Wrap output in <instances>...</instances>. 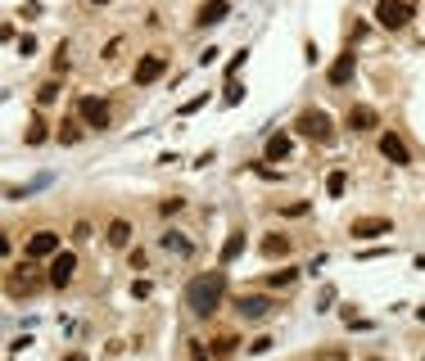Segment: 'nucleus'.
Here are the masks:
<instances>
[{
    "label": "nucleus",
    "instance_id": "1",
    "mask_svg": "<svg viewBox=\"0 0 425 361\" xmlns=\"http://www.w3.org/2000/svg\"><path fill=\"white\" fill-rule=\"evenodd\" d=\"M222 294H227V276H222V271H204V276L190 280V289H185V303H190L195 316L208 321V316L222 307Z\"/></svg>",
    "mask_w": 425,
    "mask_h": 361
},
{
    "label": "nucleus",
    "instance_id": "2",
    "mask_svg": "<svg viewBox=\"0 0 425 361\" xmlns=\"http://www.w3.org/2000/svg\"><path fill=\"white\" fill-rule=\"evenodd\" d=\"M294 131L308 135V140H321V145L335 140V127H330V118L321 113V109H303V113L294 118Z\"/></svg>",
    "mask_w": 425,
    "mask_h": 361
},
{
    "label": "nucleus",
    "instance_id": "3",
    "mask_svg": "<svg viewBox=\"0 0 425 361\" xmlns=\"http://www.w3.org/2000/svg\"><path fill=\"white\" fill-rule=\"evenodd\" d=\"M77 118L86 122V127L104 131L109 122H114V104H109V99H99V95H82V99H77Z\"/></svg>",
    "mask_w": 425,
    "mask_h": 361
},
{
    "label": "nucleus",
    "instance_id": "4",
    "mask_svg": "<svg viewBox=\"0 0 425 361\" xmlns=\"http://www.w3.org/2000/svg\"><path fill=\"white\" fill-rule=\"evenodd\" d=\"M376 23H380V28H407V23H411V5H407V0H376Z\"/></svg>",
    "mask_w": 425,
    "mask_h": 361
},
{
    "label": "nucleus",
    "instance_id": "5",
    "mask_svg": "<svg viewBox=\"0 0 425 361\" xmlns=\"http://www.w3.org/2000/svg\"><path fill=\"white\" fill-rule=\"evenodd\" d=\"M72 271H77V253H55V262H50V284H55V289H64V284L72 280Z\"/></svg>",
    "mask_w": 425,
    "mask_h": 361
},
{
    "label": "nucleus",
    "instance_id": "6",
    "mask_svg": "<svg viewBox=\"0 0 425 361\" xmlns=\"http://www.w3.org/2000/svg\"><path fill=\"white\" fill-rule=\"evenodd\" d=\"M380 154L389 158V163H398V167H407V163H411V149L403 145V135H394V131H384V135H380Z\"/></svg>",
    "mask_w": 425,
    "mask_h": 361
},
{
    "label": "nucleus",
    "instance_id": "7",
    "mask_svg": "<svg viewBox=\"0 0 425 361\" xmlns=\"http://www.w3.org/2000/svg\"><path fill=\"white\" fill-rule=\"evenodd\" d=\"M163 59H158V55H145V59H136V72H131V82L136 86H149V82H158V77H163Z\"/></svg>",
    "mask_w": 425,
    "mask_h": 361
},
{
    "label": "nucleus",
    "instance_id": "8",
    "mask_svg": "<svg viewBox=\"0 0 425 361\" xmlns=\"http://www.w3.org/2000/svg\"><path fill=\"white\" fill-rule=\"evenodd\" d=\"M353 72H357V55H353V50H344V55H340V59H335V64H330L326 82H330V86H344L348 77H353Z\"/></svg>",
    "mask_w": 425,
    "mask_h": 361
},
{
    "label": "nucleus",
    "instance_id": "9",
    "mask_svg": "<svg viewBox=\"0 0 425 361\" xmlns=\"http://www.w3.org/2000/svg\"><path fill=\"white\" fill-rule=\"evenodd\" d=\"M235 307H240V316H244V321H262L276 303H271V298H262V294H249V298H240Z\"/></svg>",
    "mask_w": 425,
    "mask_h": 361
},
{
    "label": "nucleus",
    "instance_id": "10",
    "mask_svg": "<svg viewBox=\"0 0 425 361\" xmlns=\"http://www.w3.org/2000/svg\"><path fill=\"white\" fill-rule=\"evenodd\" d=\"M50 253H59V235L55 231H36L28 240V257H50Z\"/></svg>",
    "mask_w": 425,
    "mask_h": 361
},
{
    "label": "nucleus",
    "instance_id": "11",
    "mask_svg": "<svg viewBox=\"0 0 425 361\" xmlns=\"http://www.w3.org/2000/svg\"><path fill=\"white\" fill-rule=\"evenodd\" d=\"M394 221L389 217H362V221H353V240H376V235H384Z\"/></svg>",
    "mask_w": 425,
    "mask_h": 361
},
{
    "label": "nucleus",
    "instance_id": "12",
    "mask_svg": "<svg viewBox=\"0 0 425 361\" xmlns=\"http://www.w3.org/2000/svg\"><path fill=\"white\" fill-rule=\"evenodd\" d=\"M104 244L109 248H127L131 244V221L127 217H114V221H109V231H104Z\"/></svg>",
    "mask_w": 425,
    "mask_h": 361
},
{
    "label": "nucleus",
    "instance_id": "13",
    "mask_svg": "<svg viewBox=\"0 0 425 361\" xmlns=\"http://www.w3.org/2000/svg\"><path fill=\"white\" fill-rule=\"evenodd\" d=\"M376 109H367V104H357V109H348V131H376Z\"/></svg>",
    "mask_w": 425,
    "mask_h": 361
},
{
    "label": "nucleus",
    "instance_id": "14",
    "mask_svg": "<svg viewBox=\"0 0 425 361\" xmlns=\"http://www.w3.org/2000/svg\"><path fill=\"white\" fill-rule=\"evenodd\" d=\"M231 14V5H227V0H208V5L204 9H199V28H212V23H222V18H227Z\"/></svg>",
    "mask_w": 425,
    "mask_h": 361
},
{
    "label": "nucleus",
    "instance_id": "15",
    "mask_svg": "<svg viewBox=\"0 0 425 361\" xmlns=\"http://www.w3.org/2000/svg\"><path fill=\"white\" fill-rule=\"evenodd\" d=\"M290 135H285V131H276V135H267V145H262V158H267V163H276V158H285V154H290Z\"/></svg>",
    "mask_w": 425,
    "mask_h": 361
},
{
    "label": "nucleus",
    "instance_id": "16",
    "mask_svg": "<svg viewBox=\"0 0 425 361\" xmlns=\"http://www.w3.org/2000/svg\"><path fill=\"white\" fill-rule=\"evenodd\" d=\"M163 248H168V253H177V257H195V244L185 240L181 231H163Z\"/></svg>",
    "mask_w": 425,
    "mask_h": 361
},
{
    "label": "nucleus",
    "instance_id": "17",
    "mask_svg": "<svg viewBox=\"0 0 425 361\" xmlns=\"http://www.w3.org/2000/svg\"><path fill=\"white\" fill-rule=\"evenodd\" d=\"M240 253H244V231H231L217 257H222V262H235V257H240Z\"/></svg>",
    "mask_w": 425,
    "mask_h": 361
},
{
    "label": "nucleus",
    "instance_id": "18",
    "mask_svg": "<svg viewBox=\"0 0 425 361\" xmlns=\"http://www.w3.org/2000/svg\"><path fill=\"white\" fill-rule=\"evenodd\" d=\"M262 253H267V257H285V253H290V240H285V235H276V231L262 235Z\"/></svg>",
    "mask_w": 425,
    "mask_h": 361
},
{
    "label": "nucleus",
    "instance_id": "19",
    "mask_svg": "<svg viewBox=\"0 0 425 361\" xmlns=\"http://www.w3.org/2000/svg\"><path fill=\"white\" fill-rule=\"evenodd\" d=\"M344 190H348V172H330V177H326V194L344 199Z\"/></svg>",
    "mask_w": 425,
    "mask_h": 361
},
{
    "label": "nucleus",
    "instance_id": "20",
    "mask_svg": "<svg viewBox=\"0 0 425 361\" xmlns=\"http://www.w3.org/2000/svg\"><path fill=\"white\" fill-rule=\"evenodd\" d=\"M59 140H64V145H77V140H82V122H59Z\"/></svg>",
    "mask_w": 425,
    "mask_h": 361
},
{
    "label": "nucleus",
    "instance_id": "21",
    "mask_svg": "<svg viewBox=\"0 0 425 361\" xmlns=\"http://www.w3.org/2000/svg\"><path fill=\"white\" fill-rule=\"evenodd\" d=\"M23 140H28V145H41V140H45V122H41V118H32V122H28V131H23Z\"/></svg>",
    "mask_w": 425,
    "mask_h": 361
},
{
    "label": "nucleus",
    "instance_id": "22",
    "mask_svg": "<svg viewBox=\"0 0 425 361\" xmlns=\"http://www.w3.org/2000/svg\"><path fill=\"white\" fill-rule=\"evenodd\" d=\"M240 99H244V86L231 77V82H227V91H222V104H240Z\"/></svg>",
    "mask_w": 425,
    "mask_h": 361
},
{
    "label": "nucleus",
    "instance_id": "23",
    "mask_svg": "<svg viewBox=\"0 0 425 361\" xmlns=\"http://www.w3.org/2000/svg\"><path fill=\"white\" fill-rule=\"evenodd\" d=\"M312 361H348V352H344V348H317Z\"/></svg>",
    "mask_w": 425,
    "mask_h": 361
},
{
    "label": "nucleus",
    "instance_id": "24",
    "mask_svg": "<svg viewBox=\"0 0 425 361\" xmlns=\"http://www.w3.org/2000/svg\"><path fill=\"white\" fill-rule=\"evenodd\" d=\"M294 280H298V271H294V267H285V271H276V276H271L267 284H271V289H281V284H294Z\"/></svg>",
    "mask_w": 425,
    "mask_h": 361
},
{
    "label": "nucleus",
    "instance_id": "25",
    "mask_svg": "<svg viewBox=\"0 0 425 361\" xmlns=\"http://www.w3.org/2000/svg\"><path fill=\"white\" fill-rule=\"evenodd\" d=\"M227 352H235V334H222V339L212 343V357H227Z\"/></svg>",
    "mask_w": 425,
    "mask_h": 361
},
{
    "label": "nucleus",
    "instance_id": "26",
    "mask_svg": "<svg viewBox=\"0 0 425 361\" xmlns=\"http://www.w3.org/2000/svg\"><path fill=\"white\" fill-rule=\"evenodd\" d=\"M36 99H41V104H55V99H59V82H45L41 91H36Z\"/></svg>",
    "mask_w": 425,
    "mask_h": 361
},
{
    "label": "nucleus",
    "instance_id": "27",
    "mask_svg": "<svg viewBox=\"0 0 425 361\" xmlns=\"http://www.w3.org/2000/svg\"><path fill=\"white\" fill-rule=\"evenodd\" d=\"M303 213H308L303 199H294V204H285V208H281V217H303Z\"/></svg>",
    "mask_w": 425,
    "mask_h": 361
},
{
    "label": "nucleus",
    "instance_id": "28",
    "mask_svg": "<svg viewBox=\"0 0 425 361\" xmlns=\"http://www.w3.org/2000/svg\"><path fill=\"white\" fill-rule=\"evenodd\" d=\"M64 68H68V45H59L55 50V72H59V77H64Z\"/></svg>",
    "mask_w": 425,
    "mask_h": 361
},
{
    "label": "nucleus",
    "instance_id": "29",
    "mask_svg": "<svg viewBox=\"0 0 425 361\" xmlns=\"http://www.w3.org/2000/svg\"><path fill=\"white\" fill-rule=\"evenodd\" d=\"M249 172H258V177H262V181H281V172H271L267 163H254V167H249Z\"/></svg>",
    "mask_w": 425,
    "mask_h": 361
},
{
    "label": "nucleus",
    "instance_id": "30",
    "mask_svg": "<svg viewBox=\"0 0 425 361\" xmlns=\"http://www.w3.org/2000/svg\"><path fill=\"white\" fill-rule=\"evenodd\" d=\"M145 262H149V257L141 253V248H136V253H127V267H131V271H145Z\"/></svg>",
    "mask_w": 425,
    "mask_h": 361
},
{
    "label": "nucleus",
    "instance_id": "31",
    "mask_svg": "<svg viewBox=\"0 0 425 361\" xmlns=\"http://www.w3.org/2000/svg\"><path fill=\"white\" fill-rule=\"evenodd\" d=\"M204 104H208V95H195V99H190V104H185V109H181V113H185V118H190V113H199V109H204Z\"/></svg>",
    "mask_w": 425,
    "mask_h": 361
},
{
    "label": "nucleus",
    "instance_id": "32",
    "mask_svg": "<svg viewBox=\"0 0 425 361\" xmlns=\"http://www.w3.org/2000/svg\"><path fill=\"white\" fill-rule=\"evenodd\" d=\"M131 294H136V298H149V294H154V284H149V280H136Z\"/></svg>",
    "mask_w": 425,
    "mask_h": 361
},
{
    "label": "nucleus",
    "instance_id": "33",
    "mask_svg": "<svg viewBox=\"0 0 425 361\" xmlns=\"http://www.w3.org/2000/svg\"><path fill=\"white\" fill-rule=\"evenodd\" d=\"M267 348H271V339H267V334H262V339H254V348H249V352H254V357H262V352H267Z\"/></svg>",
    "mask_w": 425,
    "mask_h": 361
},
{
    "label": "nucleus",
    "instance_id": "34",
    "mask_svg": "<svg viewBox=\"0 0 425 361\" xmlns=\"http://www.w3.org/2000/svg\"><path fill=\"white\" fill-rule=\"evenodd\" d=\"M190 361H208V352H204L199 343H190Z\"/></svg>",
    "mask_w": 425,
    "mask_h": 361
},
{
    "label": "nucleus",
    "instance_id": "35",
    "mask_svg": "<svg viewBox=\"0 0 425 361\" xmlns=\"http://www.w3.org/2000/svg\"><path fill=\"white\" fill-rule=\"evenodd\" d=\"M64 361H86V357H82V352H68V357H64Z\"/></svg>",
    "mask_w": 425,
    "mask_h": 361
},
{
    "label": "nucleus",
    "instance_id": "36",
    "mask_svg": "<svg viewBox=\"0 0 425 361\" xmlns=\"http://www.w3.org/2000/svg\"><path fill=\"white\" fill-rule=\"evenodd\" d=\"M86 5H109V0H86Z\"/></svg>",
    "mask_w": 425,
    "mask_h": 361
}]
</instances>
